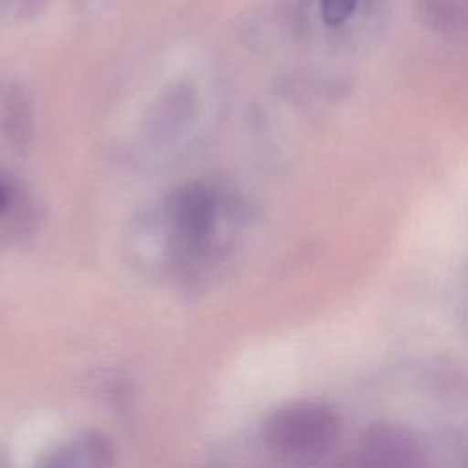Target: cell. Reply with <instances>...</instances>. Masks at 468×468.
<instances>
[{
    "label": "cell",
    "mask_w": 468,
    "mask_h": 468,
    "mask_svg": "<svg viewBox=\"0 0 468 468\" xmlns=\"http://www.w3.org/2000/svg\"><path fill=\"white\" fill-rule=\"evenodd\" d=\"M79 468H113V448L106 435L88 431L79 442Z\"/></svg>",
    "instance_id": "obj_6"
},
{
    "label": "cell",
    "mask_w": 468,
    "mask_h": 468,
    "mask_svg": "<svg viewBox=\"0 0 468 468\" xmlns=\"http://www.w3.org/2000/svg\"><path fill=\"white\" fill-rule=\"evenodd\" d=\"M20 197L22 196L18 185L9 177L0 176V219H5L15 210H18Z\"/></svg>",
    "instance_id": "obj_9"
},
{
    "label": "cell",
    "mask_w": 468,
    "mask_h": 468,
    "mask_svg": "<svg viewBox=\"0 0 468 468\" xmlns=\"http://www.w3.org/2000/svg\"><path fill=\"white\" fill-rule=\"evenodd\" d=\"M27 2H29V0H20V4H27Z\"/></svg>",
    "instance_id": "obj_11"
},
{
    "label": "cell",
    "mask_w": 468,
    "mask_h": 468,
    "mask_svg": "<svg viewBox=\"0 0 468 468\" xmlns=\"http://www.w3.org/2000/svg\"><path fill=\"white\" fill-rule=\"evenodd\" d=\"M358 0H320V13L329 27L346 24L356 9Z\"/></svg>",
    "instance_id": "obj_7"
},
{
    "label": "cell",
    "mask_w": 468,
    "mask_h": 468,
    "mask_svg": "<svg viewBox=\"0 0 468 468\" xmlns=\"http://www.w3.org/2000/svg\"><path fill=\"white\" fill-rule=\"evenodd\" d=\"M325 468H422V452L402 426L373 424L353 455Z\"/></svg>",
    "instance_id": "obj_3"
},
{
    "label": "cell",
    "mask_w": 468,
    "mask_h": 468,
    "mask_svg": "<svg viewBox=\"0 0 468 468\" xmlns=\"http://www.w3.org/2000/svg\"><path fill=\"white\" fill-rule=\"evenodd\" d=\"M2 110V128L5 137L16 146H22L31 133V112L26 95L22 91L9 93Z\"/></svg>",
    "instance_id": "obj_5"
},
{
    "label": "cell",
    "mask_w": 468,
    "mask_h": 468,
    "mask_svg": "<svg viewBox=\"0 0 468 468\" xmlns=\"http://www.w3.org/2000/svg\"><path fill=\"white\" fill-rule=\"evenodd\" d=\"M417 13L428 29L444 37L468 29V11L461 0H417Z\"/></svg>",
    "instance_id": "obj_4"
},
{
    "label": "cell",
    "mask_w": 468,
    "mask_h": 468,
    "mask_svg": "<svg viewBox=\"0 0 468 468\" xmlns=\"http://www.w3.org/2000/svg\"><path fill=\"white\" fill-rule=\"evenodd\" d=\"M340 419L322 402L300 400L282 406L263 424V442L280 461L292 466H314L333 448Z\"/></svg>",
    "instance_id": "obj_1"
},
{
    "label": "cell",
    "mask_w": 468,
    "mask_h": 468,
    "mask_svg": "<svg viewBox=\"0 0 468 468\" xmlns=\"http://www.w3.org/2000/svg\"><path fill=\"white\" fill-rule=\"evenodd\" d=\"M168 212L179 256L186 260L205 256L218 218L214 194L203 185H186L176 192Z\"/></svg>",
    "instance_id": "obj_2"
},
{
    "label": "cell",
    "mask_w": 468,
    "mask_h": 468,
    "mask_svg": "<svg viewBox=\"0 0 468 468\" xmlns=\"http://www.w3.org/2000/svg\"><path fill=\"white\" fill-rule=\"evenodd\" d=\"M0 468H11L9 463H7V459H5L2 453H0Z\"/></svg>",
    "instance_id": "obj_10"
},
{
    "label": "cell",
    "mask_w": 468,
    "mask_h": 468,
    "mask_svg": "<svg viewBox=\"0 0 468 468\" xmlns=\"http://www.w3.org/2000/svg\"><path fill=\"white\" fill-rule=\"evenodd\" d=\"M37 468H79L77 444H62L46 453Z\"/></svg>",
    "instance_id": "obj_8"
}]
</instances>
